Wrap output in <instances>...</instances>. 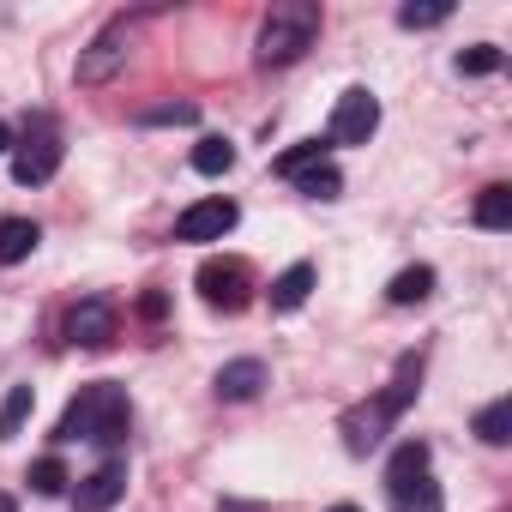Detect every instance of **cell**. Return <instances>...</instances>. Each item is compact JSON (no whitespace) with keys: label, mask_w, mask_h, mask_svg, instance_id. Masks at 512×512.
<instances>
[{"label":"cell","mask_w":512,"mask_h":512,"mask_svg":"<svg viewBox=\"0 0 512 512\" xmlns=\"http://www.w3.org/2000/svg\"><path fill=\"white\" fill-rule=\"evenodd\" d=\"M332 512H362V506H332Z\"/></svg>","instance_id":"4dcf8cb0"},{"label":"cell","mask_w":512,"mask_h":512,"mask_svg":"<svg viewBox=\"0 0 512 512\" xmlns=\"http://www.w3.org/2000/svg\"><path fill=\"white\" fill-rule=\"evenodd\" d=\"M145 121H175V127H187V121H199V109H193V103H163V109H151Z\"/></svg>","instance_id":"484cf974"},{"label":"cell","mask_w":512,"mask_h":512,"mask_svg":"<svg viewBox=\"0 0 512 512\" xmlns=\"http://www.w3.org/2000/svg\"><path fill=\"white\" fill-rule=\"evenodd\" d=\"M235 223H241L235 199H199V205H187L175 217V241H223Z\"/></svg>","instance_id":"52a82bcc"},{"label":"cell","mask_w":512,"mask_h":512,"mask_svg":"<svg viewBox=\"0 0 512 512\" xmlns=\"http://www.w3.org/2000/svg\"><path fill=\"white\" fill-rule=\"evenodd\" d=\"M67 338H73L79 350H109V344L121 338V308H115L109 296H85V302L67 314Z\"/></svg>","instance_id":"8992f818"},{"label":"cell","mask_w":512,"mask_h":512,"mask_svg":"<svg viewBox=\"0 0 512 512\" xmlns=\"http://www.w3.org/2000/svg\"><path fill=\"white\" fill-rule=\"evenodd\" d=\"M121 494H127V464L109 458V464H97V470L73 488V512H109Z\"/></svg>","instance_id":"30bf717a"},{"label":"cell","mask_w":512,"mask_h":512,"mask_svg":"<svg viewBox=\"0 0 512 512\" xmlns=\"http://www.w3.org/2000/svg\"><path fill=\"white\" fill-rule=\"evenodd\" d=\"M25 482H31V494H43V500H55V494H67V464L61 458H37L31 470H25Z\"/></svg>","instance_id":"ffe728a7"},{"label":"cell","mask_w":512,"mask_h":512,"mask_svg":"<svg viewBox=\"0 0 512 512\" xmlns=\"http://www.w3.org/2000/svg\"><path fill=\"white\" fill-rule=\"evenodd\" d=\"M386 422H392V416L380 410V398H374V404H356V410H344V446H350L356 458H368V452L386 440Z\"/></svg>","instance_id":"8fae6325"},{"label":"cell","mask_w":512,"mask_h":512,"mask_svg":"<svg viewBox=\"0 0 512 512\" xmlns=\"http://www.w3.org/2000/svg\"><path fill=\"white\" fill-rule=\"evenodd\" d=\"M127 392L121 386H109V380H97V386H79V398L61 410V428H55V440H91V446H115V440H127Z\"/></svg>","instance_id":"6da1fadb"},{"label":"cell","mask_w":512,"mask_h":512,"mask_svg":"<svg viewBox=\"0 0 512 512\" xmlns=\"http://www.w3.org/2000/svg\"><path fill=\"white\" fill-rule=\"evenodd\" d=\"M446 19H452L446 0H428V7H416V0H410V7H398V25H404V31H434V25H446Z\"/></svg>","instance_id":"cb8c5ba5"},{"label":"cell","mask_w":512,"mask_h":512,"mask_svg":"<svg viewBox=\"0 0 512 512\" xmlns=\"http://www.w3.org/2000/svg\"><path fill=\"white\" fill-rule=\"evenodd\" d=\"M398 512H440V488L428 482L422 494H410V500H398Z\"/></svg>","instance_id":"4316f807"},{"label":"cell","mask_w":512,"mask_h":512,"mask_svg":"<svg viewBox=\"0 0 512 512\" xmlns=\"http://www.w3.org/2000/svg\"><path fill=\"white\" fill-rule=\"evenodd\" d=\"M139 314H145V320H157V314H163V296H157V290H151V296H139Z\"/></svg>","instance_id":"83f0119b"},{"label":"cell","mask_w":512,"mask_h":512,"mask_svg":"<svg viewBox=\"0 0 512 512\" xmlns=\"http://www.w3.org/2000/svg\"><path fill=\"white\" fill-rule=\"evenodd\" d=\"M260 386H266V362H253V356H241V362H223V368H217V398H223V404H247V398H260Z\"/></svg>","instance_id":"7c38bea8"},{"label":"cell","mask_w":512,"mask_h":512,"mask_svg":"<svg viewBox=\"0 0 512 512\" xmlns=\"http://www.w3.org/2000/svg\"><path fill=\"white\" fill-rule=\"evenodd\" d=\"M7 151H13V127H7V121H0V157H7Z\"/></svg>","instance_id":"f1b7e54d"},{"label":"cell","mask_w":512,"mask_h":512,"mask_svg":"<svg viewBox=\"0 0 512 512\" xmlns=\"http://www.w3.org/2000/svg\"><path fill=\"white\" fill-rule=\"evenodd\" d=\"M320 163H326V145H320V139H302L296 151H284V157H278V175H284V181H296V175H308V169H320Z\"/></svg>","instance_id":"7402d4cb"},{"label":"cell","mask_w":512,"mask_h":512,"mask_svg":"<svg viewBox=\"0 0 512 512\" xmlns=\"http://www.w3.org/2000/svg\"><path fill=\"white\" fill-rule=\"evenodd\" d=\"M0 512H19V500H13V494H0Z\"/></svg>","instance_id":"f546056e"},{"label":"cell","mask_w":512,"mask_h":512,"mask_svg":"<svg viewBox=\"0 0 512 512\" xmlns=\"http://www.w3.org/2000/svg\"><path fill=\"white\" fill-rule=\"evenodd\" d=\"M55 169H61V139L55 133H37V139L13 145V181L19 187H43V181H55Z\"/></svg>","instance_id":"ba28073f"},{"label":"cell","mask_w":512,"mask_h":512,"mask_svg":"<svg viewBox=\"0 0 512 512\" xmlns=\"http://www.w3.org/2000/svg\"><path fill=\"white\" fill-rule=\"evenodd\" d=\"M193 169H199V175H229V169H235V145L217 139V133L199 139V145H193Z\"/></svg>","instance_id":"d6986e66"},{"label":"cell","mask_w":512,"mask_h":512,"mask_svg":"<svg viewBox=\"0 0 512 512\" xmlns=\"http://www.w3.org/2000/svg\"><path fill=\"white\" fill-rule=\"evenodd\" d=\"M434 296V266H404L392 284H386V302L392 308H416V302H428Z\"/></svg>","instance_id":"5bb4252c"},{"label":"cell","mask_w":512,"mask_h":512,"mask_svg":"<svg viewBox=\"0 0 512 512\" xmlns=\"http://www.w3.org/2000/svg\"><path fill=\"white\" fill-rule=\"evenodd\" d=\"M314 37H320V7L314 0H278L266 13V25H260L253 61L260 67H290V61H302L314 49Z\"/></svg>","instance_id":"7a4b0ae2"},{"label":"cell","mask_w":512,"mask_h":512,"mask_svg":"<svg viewBox=\"0 0 512 512\" xmlns=\"http://www.w3.org/2000/svg\"><path fill=\"white\" fill-rule=\"evenodd\" d=\"M37 241H43V229H37L31 217H0V266H19V260H31V253H37Z\"/></svg>","instance_id":"4fadbf2b"},{"label":"cell","mask_w":512,"mask_h":512,"mask_svg":"<svg viewBox=\"0 0 512 512\" xmlns=\"http://www.w3.org/2000/svg\"><path fill=\"white\" fill-rule=\"evenodd\" d=\"M476 229H512V187H482L476 199Z\"/></svg>","instance_id":"2e32d148"},{"label":"cell","mask_w":512,"mask_h":512,"mask_svg":"<svg viewBox=\"0 0 512 512\" xmlns=\"http://www.w3.org/2000/svg\"><path fill=\"white\" fill-rule=\"evenodd\" d=\"M428 464H434V452H428L422 440H404V446L392 452V464H386V494H392V500L422 494V488H428Z\"/></svg>","instance_id":"9c48e42d"},{"label":"cell","mask_w":512,"mask_h":512,"mask_svg":"<svg viewBox=\"0 0 512 512\" xmlns=\"http://www.w3.org/2000/svg\"><path fill=\"white\" fill-rule=\"evenodd\" d=\"M193 284H199V302L217 308V314H241V308L253 302V272H247V260H229V253L199 260Z\"/></svg>","instance_id":"3957f363"},{"label":"cell","mask_w":512,"mask_h":512,"mask_svg":"<svg viewBox=\"0 0 512 512\" xmlns=\"http://www.w3.org/2000/svg\"><path fill=\"white\" fill-rule=\"evenodd\" d=\"M374 127H380V97L362 91V85H350V91L338 97V109H332V133H326V145H368Z\"/></svg>","instance_id":"5b68a950"},{"label":"cell","mask_w":512,"mask_h":512,"mask_svg":"<svg viewBox=\"0 0 512 512\" xmlns=\"http://www.w3.org/2000/svg\"><path fill=\"white\" fill-rule=\"evenodd\" d=\"M31 410H37V392H31V386H13L7 404H0V440H13V434L31 422Z\"/></svg>","instance_id":"44dd1931"},{"label":"cell","mask_w":512,"mask_h":512,"mask_svg":"<svg viewBox=\"0 0 512 512\" xmlns=\"http://www.w3.org/2000/svg\"><path fill=\"white\" fill-rule=\"evenodd\" d=\"M500 61H506V55H500L494 43H470V49L458 55V73H464V79H488V73H500Z\"/></svg>","instance_id":"603a6c76"},{"label":"cell","mask_w":512,"mask_h":512,"mask_svg":"<svg viewBox=\"0 0 512 512\" xmlns=\"http://www.w3.org/2000/svg\"><path fill=\"white\" fill-rule=\"evenodd\" d=\"M296 187H302L308 199H338V193H344V175H338L332 163H320V169H308V175H296Z\"/></svg>","instance_id":"d4e9b609"},{"label":"cell","mask_w":512,"mask_h":512,"mask_svg":"<svg viewBox=\"0 0 512 512\" xmlns=\"http://www.w3.org/2000/svg\"><path fill=\"white\" fill-rule=\"evenodd\" d=\"M127 55H133V25H127V19L103 25L97 43L79 55V85H109V79L127 67Z\"/></svg>","instance_id":"277c9868"},{"label":"cell","mask_w":512,"mask_h":512,"mask_svg":"<svg viewBox=\"0 0 512 512\" xmlns=\"http://www.w3.org/2000/svg\"><path fill=\"white\" fill-rule=\"evenodd\" d=\"M476 440L482 446H506L512 440V398H494L488 410H476Z\"/></svg>","instance_id":"ac0fdd59"},{"label":"cell","mask_w":512,"mask_h":512,"mask_svg":"<svg viewBox=\"0 0 512 512\" xmlns=\"http://www.w3.org/2000/svg\"><path fill=\"white\" fill-rule=\"evenodd\" d=\"M308 290H314V266L302 260V266H290V272H278V278H272V308H278V314H290V308H302V302H308Z\"/></svg>","instance_id":"9a60e30c"},{"label":"cell","mask_w":512,"mask_h":512,"mask_svg":"<svg viewBox=\"0 0 512 512\" xmlns=\"http://www.w3.org/2000/svg\"><path fill=\"white\" fill-rule=\"evenodd\" d=\"M416 380H422V356H404V362H398V380L380 392V410H386V416H398V410L416 398Z\"/></svg>","instance_id":"e0dca14e"}]
</instances>
